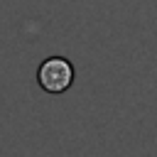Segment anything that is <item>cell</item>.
Masks as SVG:
<instances>
[{"instance_id":"cell-1","label":"cell","mask_w":157,"mask_h":157,"mask_svg":"<svg viewBox=\"0 0 157 157\" xmlns=\"http://www.w3.org/2000/svg\"><path fill=\"white\" fill-rule=\"evenodd\" d=\"M37 83L47 93H64L74 83V66L64 56H49L37 69Z\"/></svg>"}]
</instances>
